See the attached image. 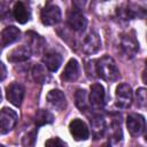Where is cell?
I'll return each instance as SVG.
<instances>
[{
  "instance_id": "6da1fadb",
  "label": "cell",
  "mask_w": 147,
  "mask_h": 147,
  "mask_svg": "<svg viewBox=\"0 0 147 147\" xmlns=\"http://www.w3.org/2000/svg\"><path fill=\"white\" fill-rule=\"evenodd\" d=\"M91 9L101 18H126V0H92Z\"/></svg>"
},
{
  "instance_id": "7a4b0ae2",
  "label": "cell",
  "mask_w": 147,
  "mask_h": 147,
  "mask_svg": "<svg viewBox=\"0 0 147 147\" xmlns=\"http://www.w3.org/2000/svg\"><path fill=\"white\" fill-rule=\"evenodd\" d=\"M95 74H98V76L100 78H102L106 82H115L119 78V70L114 61L113 57L106 55L102 56L101 59H99L96 61L95 64Z\"/></svg>"
},
{
  "instance_id": "3957f363",
  "label": "cell",
  "mask_w": 147,
  "mask_h": 147,
  "mask_svg": "<svg viewBox=\"0 0 147 147\" xmlns=\"http://www.w3.org/2000/svg\"><path fill=\"white\" fill-rule=\"evenodd\" d=\"M101 39L99 37V34L94 31L91 30L88 32H86L80 40V48L85 54H95L96 52H99V49L101 48Z\"/></svg>"
},
{
  "instance_id": "277c9868",
  "label": "cell",
  "mask_w": 147,
  "mask_h": 147,
  "mask_svg": "<svg viewBox=\"0 0 147 147\" xmlns=\"http://www.w3.org/2000/svg\"><path fill=\"white\" fill-rule=\"evenodd\" d=\"M115 98H116V106L118 108H122V109L129 108L133 101V93H132L131 86L126 83L119 84L116 87Z\"/></svg>"
},
{
  "instance_id": "5b68a950",
  "label": "cell",
  "mask_w": 147,
  "mask_h": 147,
  "mask_svg": "<svg viewBox=\"0 0 147 147\" xmlns=\"http://www.w3.org/2000/svg\"><path fill=\"white\" fill-rule=\"evenodd\" d=\"M119 48H121L123 55H125L127 59L134 57V55L137 54V52L139 49V42L137 41L133 32L122 36L121 42H119Z\"/></svg>"
},
{
  "instance_id": "8992f818",
  "label": "cell",
  "mask_w": 147,
  "mask_h": 147,
  "mask_svg": "<svg viewBox=\"0 0 147 147\" xmlns=\"http://www.w3.org/2000/svg\"><path fill=\"white\" fill-rule=\"evenodd\" d=\"M17 122V114L10 108H2L0 110V134H6L14 129Z\"/></svg>"
},
{
  "instance_id": "52a82bcc",
  "label": "cell",
  "mask_w": 147,
  "mask_h": 147,
  "mask_svg": "<svg viewBox=\"0 0 147 147\" xmlns=\"http://www.w3.org/2000/svg\"><path fill=\"white\" fill-rule=\"evenodd\" d=\"M126 127L131 136L139 137L145 132V117L140 114H130L126 118Z\"/></svg>"
},
{
  "instance_id": "ba28073f",
  "label": "cell",
  "mask_w": 147,
  "mask_h": 147,
  "mask_svg": "<svg viewBox=\"0 0 147 147\" xmlns=\"http://www.w3.org/2000/svg\"><path fill=\"white\" fill-rule=\"evenodd\" d=\"M40 18L45 25H55L61 21V9L55 5H48L41 10Z\"/></svg>"
},
{
  "instance_id": "9c48e42d",
  "label": "cell",
  "mask_w": 147,
  "mask_h": 147,
  "mask_svg": "<svg viewBox=\"0 0 147 147\" xmlns=\"http://www.w3.org/2000/svg\"><path fill=\"white\" fill-rule=\"evenodd\" d=\"M68 24L74 31H84L87 25V20L83 11L78 8L72 9L68 15Z\"/></svg>"
},
{
  "instance_id": "30bf717a",
  "label": "cell",
  "mask_w": 147,
  "mask_h": 147,
  "mask_svg": "<svg viewBox=\"0 0 147 147\" xmlns=\"http://www.w3.org/2000/svg\"><path fill=\"white\" fill-rule=\"evenodd\" d=\"M105 87L101 84H92L91 85V93H90V106L94 109H101L105 106Z\"/></svg>"
},
{
  "instance_id": "8fae6325",
  "label": "cell",
  "mask_w": 147,
  "mask_h": 147,
  "mask_svg": "<svg viewBox=\"0 0 147 147\" xmlns=\"http://www.w3.org/2000/svg\"><path fill=\"white\" fill-rule=\"evenodd\" d=\"M69 131L71 133V136L74 137L75 140L77 141H82V140H86L90 136L87 125L85 124V122H83L79 118H75L70 122L69 124Z\"/></svg>"
},
{
  "instance_id": "7c38bea8",
  "label": "cell",
  "mask_w": 147,
  "mask_h": 147,
  "mask_svg": "<svg viewBox=\"0 0 147 147\" xmlns=\"http://www.w3.org/2000/svg\"><path fill=\"white\" fill-rule=\"evenodd\" d=\"M6 96L11 105L20 107L24 98V87L18 83H11L6 90Z\"/></svg>"
},
{
  "instance_id": "4fadbf2b",
  "label": "cell",
  "mask_w": 147,
  "mask_h": 147,
  "mask_svg": "<svg viewBox=\"0 0 147 147\" xmlns=\"http://www.w3.org/2000/svg\"><path fill=\"white\" fill-rule=\"evenodd\" d=\"M20 36H21V31L18 28L14 25L5 28L0 32V48L7 47L8 45L15 42L16 40L20 39Z\"/></svg>"
},
{
  "instance_id": "5bb4252c",
  "label": "cell",
  "mask_w": 147,
  "mask_h": 147,
  "mask_svg": "<svg viewBox=\"0 0 147 147\" xmlns=\"http://www.w3.org/2000/svg\"><path fill=\"white\" fill-rule=\"evenodd\" d=\"M31 49L29 46H25V45H21V46H17L15 47L14 49H11L7 56L8 61L9 62H24L26 60L30 59L31 56Z\"/></svg>"
},
{
  "instance_id": "9a60e30c",
  "label": "cell",
  "mask_w": 147,
  "mask_h": 147,
  "mask_svg": "<svg viewBox=\"0 0 147 147\" xmlns=\"http://www.w3.org/2000/svg\"><path fill=\"white\" fill-rule=\"evenodd\" d=\"M26 37L29 39V47L31 49V53L32 54H41L45 46H46V41L42 37H40L39 34L30 31V32H26Z\"/></svg>"
},
{
  "instance_id": "2e32d148",
  "label": "cell",
  "mask_w": 147,
  "mask_h": 147,
  "mask_svg": "<svg viewBox=\"0 0 147 147\" xmlns=\"http://www.w3.org/2000/svg\"><path fill=\"white\" fill-rule=\"evenodd\" d=\"M79 76V64L77 60L71 59L69 62L65 64L61 78L65 82H75Z\"/></svg>"
},
{
  "instance_id": "e0dca14e",
  "label": "cell",
  "mask_w": 147,
  "mask_h": 147,
  "mask_svg": "<svg viewBox=\"0 0 147 147\" xmlns=\"http://www.w3.org/2000/svg\"><path fill=\"white\" fill-rule=\"evenodd\" d=\"M46 99L48 101V103L55 108L56 110H62L64 107H65V96L63 94L62 91L60 90H51L47 95H46Z\"/></svg>"
},
{
  "instance_id": "ac0fdd59",
  "label": "cell",
  "mask_w": 147,
  "mask_h": 147,
  "mask_svg": "<svg viewBox=\"0 0 147 147\" xmlns=\"http://www.w3.org/2000/svg\"><path fill=\"white\" fill-rule=\"evenodd\" d=\"M42 63L49 71H56L62 64V56L55 51H51L46 53L42 57Z\"/></svg>"
},
{
  "instance_id": "d6986e66",
  "label": "cell",
  "mask_w": 147,
  "mask_h": 147,
  "mask_svg": "<svg viewBox=\"0 0 147 147\" xmlns=\"http://www.w3.org/2000/svg\"><path fill=\"white\" fill-rule=\"evenodd\" d=\"M32 77L34 82L38 84H46L51 80V74L49 70L45 67V64H34L32 68Z\"/></svg>"
},
{
  "instance_id": "ffe728a7",
  "label": "cell",
  "mask_w": 147,
  "mask_h": 147,
  "mask_svg": "<svg viewBox=\"0 0 147 147\" xmlns=\"http://www.w3.org/2000/svg\"><path fill=\"white\" fill-rule=\"evenodd\" d=\"M13 15L15 20L21 24H24L30 20V11L22 1H17L15 3L13 9Z\"/></svg>"
},
{
  "instance_id": "44dd1931",
  "label": "cell",
  "mask_w": 147,
  "mask_h": 147,
  "mask_svg": "<svg viewBox=\"0 0 147 147\" xmlns=\"http://www.w3.org/2000/svg\"><path fill=\"white\" fill-rule=\"evenodd\" d=\"M91 125H92V131H93L95 139L103 137L105 132L107 131V124H106V119L102 116H100V115L95 116L91 121Z\"/></svg>"
},
{
  "instance_id": "7402d4cb",
  "label": "cell",
  "mask_w": 147,
  "mask_h": 147,
  "mask_svg": "<svg viewBox=\"0 0 147 147\" xmlns=\"http://www.w3.org/2000/svg\"><path fill=\"white\" fill-rule=\"evenodd\" d=\"M75 103L77 106V108L83 113L88 110L90 108V102H88V96H87V92L83 88H78L75 93Z\"/></svg>"
},
{
  "instance_id": "603a6c76",
  "label": "cell",
  "mask_w": 147,
  "mask_h": 147,
  "mask_svg": "<svg viewBox=\"0 0 147 147\" xmlns=\"http://www.w3.org/2000/svg\"><path fill=\"white\" fill-rule=\"evenodd\" d=\"M54 121V116L52 115V113H49L46 109H39L36 113L34 116V123L36 126H42L46 124H51Z\"/></svg>"
},
{
  "instance_id": "cb8c5ba5",
  "label": "cell",
  "mask_w": 147,
  "mask_h": 147,
  "mask_svg": "<svg viewBox=\"0 0 147 147\" xmlns=\"http://www.w3.org/2000/svg\"><path fill=\"white\" fill-rule=\"evenodd\" d=\"M0 18L3 22L10 18V9L8 7V2H0Z\"/></svg>"
},
{
  "instance_id": "d4e9b609",
  "label": "cell",
  "mask_w": 147,
  "mask_h": 147,
  "mask_svg": "<svg viewBox=\"0 0 147 147\" xmlns=\"http://www.w3.org/2000/svg\"><path fill=\"white\" fill-rule=\"evenodd\" d=\"M136 96H137V102L139 107H145L146 106V88L140 87L137 90L136 92Z\"/></svg>"
},
{
  "instance_id": "484cf974",
  "label": "cell",
  "mask_w": 147,
  "mask_h": 147,
  "mask_svg": "<svg viewBox=\"0 0 147 147\" xmlns=\"http://www.w3.org/2000/svg\"><path fill=\"white\" fill-rule=\"evenodd\" d=\"M34 140H36V132H30L28 133L24 138H23V141H22V145L23 146H33L34 145Z\"/></svg>"
},
{
  "instance_id": "4316f807",
  "label": "cell",
  "mask_w": 147,
  "mask_h": 147,
  "mask_svg": "<svg viewBox=\"0 0 147 147\" xmlns=\"http://www.w3.org/2000/svg\"><path fill=\"white\" fill-rule=\"evenodd\" d=\"M46 146H65L67 144L64 141H62L60 138H52L49 140H47L45 142Z\"/></svg>"
},
{
  "instance_id": "83f0119b",
  "label": "cell",
  "mask_w": 147,
  "mask_h": 147,
  "mask_svg": "<svg viewBox=\"0 0 147 147\" xmlns=\"http://www.w3.org/2000/svg\"><path fill=\"white\" fill-rule=\"evenodd\" d=\"M6 77H7V68L2 62H0V82H2Z\"/></svg>"
},
{
  "instance_id": "f1b7e54d",
  "label": "cell",
  "mask_w": 147,
  "mask_h": 147,
  "mask_svg": "<svg viewBox=\"0 0 147 147\" xmlns=\"http://www.w3.org/2000/svg\"><path fill=\"white\" fill-rule=\"evenodd\" d=\"M86 2H87V0H72V5L78 9H82L86 5Z\"/></svg>"
},
{
  "instance_id": "f546056e",
  "label": "cell",
  "mask_w": 147,
  "mask_h": 147,
  "mask_svg": "<svg viewBox=\"0 0 147 147\" xmlns=\"http://www.w3.org/2000/svg\"><path fill=\"white\" fill-rule=\"evenodd\" d=\"M1 99H2V96H1V90H0V102H1Z\"/></svg>"
}]
</instances>
